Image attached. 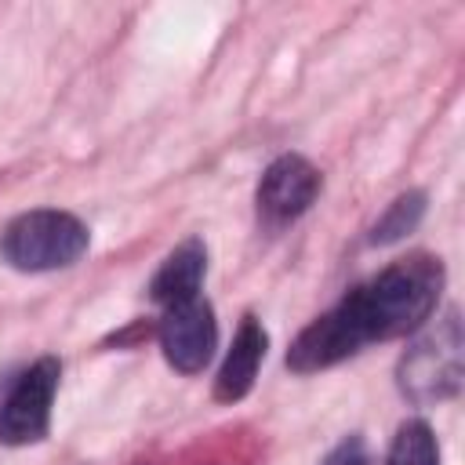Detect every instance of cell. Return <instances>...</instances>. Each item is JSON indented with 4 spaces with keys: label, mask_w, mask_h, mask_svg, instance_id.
Instances as JSON below:
<instances>
[{
    "label": "cell",
    "mask_w": 465,
    "mask_h": 465,
    "mask_svg": "<svg viewBox=\"0 0 465 465\" xmlns=\"http://www.w3.org/2000/svg\"><path fill=\"white\" fill-rule=\"evenodd\" d=\"M367 345V331L352 309L349 298H341L331 312L316 316L309 327L298 331V338L287 349V367L294 374H316L327 371L349 356H356Z\"/></svg>",
    "instance_id": "obj_5"
},
{
    "label": "cell",
    "mask_w": 465,
    "mask_h": 465,
    "mask_svg": "<svg viewBox=\"0 0 465 465\" xmlns=\"http://www.w3.org/2000/svg\"><path fill=\"white\" fill-rule=\"evenodd\" d=\"M320 185H323V178L305 156H298V153L276 156L262 171V182L254 193L262 222L265 225H287V222L302 218L312 207V200L320 196Z\"/></svg>",
    "instance_id": "obj_7"
},
{
    "label": "cell",
    "mask_w": 465,
    "mask_h": 465,
    "mask_svg": "<svg viewBox=\"0 0 465 465\" xmlns=\"http://www.w3.org/2000/svg\"><path fill=\"white\" fill-rule=\"evenodd\" d=\"M421 214H425V193L421 189H411V193H400L389 207H385V214L374 222V229H371V243L378 247H385V243H396V240H403L418 222H421Z\"/></svg>",
    "instance_id": "obj_11"
},
{
    "label": "cell",
    "mask_w": 465,
    "mask_h": 465,
    "mask_svg": "<svg viewBox=\"0 0 465 465\" xmlns=\"http://www.w3.org/2000/svg\"><path fill=\"white\" fill-rule=\"evenodd\" d=\"M265 349H269V334H265L262 320L247 312L240 320V327L232 334V345H229V352L218 367V378H214V400L218 403H236L254 389Z\"/></svg>",
    "instance_id": "obj_8"
},
{
    "label": "cell",
    "mask_w": 465,
    "mask_h": 465,
    "mask_svg": "<svg viewBox=\"0 0 465 465\" xmlns=\"http://www.w3.org/2000/svg\"><path fill=\"white\" fill-rule=\"evenodd\" d=\"M58 378H62V363L54 356H40L29 371L18 374L7 400L0 403V443L29 447L47 436Z\"/></svg>",
    "instance_id": "obj_4"
},
{
    "label": "cell",
    "mask_w": 465,
    "mask_h": 465,
    "mask_svg": "<svg viewBox=\"0 0 465 465\" xmlns=\"http://www.w3.org/2000/svg\"><path fill=\"white\" fill-rule=\"evenodd\" d=\"M440 291H443V262L418 251L389 262L378 276H371L345 298L352 302L367 331V341H385L421 331V323L436 312Z\"/></svg>",
    "instance_id": "obj_1"
},
{
    "label": "cell",
    "mask_w": 465,
    "mask_h": 465,
    "mask_svg": "<svg viewBox=\"0 0 465 465\" xmlns=\"http://www.w3.org/2000/svg\"><path fill=\"white\" fill-rule=\"evenodd\" d=\"M156 341L178 374H200L218 349V320L211 302L196 294L189 302L167 305L156 323Z\"/></svg>",
    "instance_id": "obj_6"
},
{
    "label": "cell",
    "mask_w": 465,
    "mask_h": 465,
    "mask_svg": "<svg viewBox=\"0 0 465 465\" xmlns=\"http://www.w3.org/2000/svg\"><path fill=\"white\" fill-rule=\"evenodd\" d=\"M323 465H371V458H367V443H363L360 436H345V440L323 458Z\"/></svg>",
    "instance_id": "obj_12"
},
{
    "label": "cell",
    "mask_w": 465,
    "mask_h": 465,
    "mask_svg": "<svg viewBox=\"0 0 465 465\" xmlns=\"http://www.w3.org/2000/svg\"><path fill=\"white\" fill-rule=\"evenodd\" d=\"M203 276H207V247H203V240L189 236V240H182V243L160 262V269L153 272V280H149V298H153L156 305H163V309H167V305H178V302H189V298L200 294Z\"/></svg>",
    "instance_id": "obj_9"
},
{
    "label": "cell",
    "mask_w": 465,
    "mask_h": 465,
    "mask_svg": "<svg viewBox=\"0 0 465 465\" xmlns=\"http://www.w3.org/2000/svg\"><path fill=\"white\" fill-rule=\"evenodd\" d=\"M400 392L425 407V403H443L458 396L461 389V323L458 312L447 309L443 320H436L432 331H421L414 345L400 356Z\"/></svg>",
    "instance_id": "obj_3"
},
{
    "label": "cell",
    "mask_w": 465,
    "mask_h": 465,
    "mask_svg": "<svg viewBox=\"0 0 465 465\" xmlns=\"http://www.w3.org/2000/svg\"><path fill=\"white\" fill-rule=\"evenodd\" d=\"M87 243H91V232L76 214L36 207L4 225L0 258L18 272H51L80 262Z\"/></svg>",
    "instance_id": "obj_2"
},
{
    "label": "cell",
    "mask_w": 465,
    "mask_h": 465,
    "mask_svg": "<svg viewBox=\"0 0 465 465\" xmlns=\"http://www.w3.org/2000/svg\"><path fill=\"white\" fill-rule=\"evenodd\" d=\"M385 465H440V443L429 421L411 418L396 429Z\"/></svg>",
    "instance_id": "obj_10"
}]
</instances>
